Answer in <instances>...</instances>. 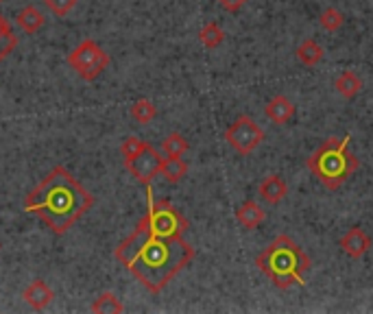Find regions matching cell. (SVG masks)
<instances>
[{
  "instance_id": "1",
  "label": "cell",
  "mask_w": 373,
  "mask_h": 314,
  "mask_svg": "<svg viewBox=\"0 0 373 314\" xmlns=\"http://www.w3.org/2000/svg\"><path fill=\"white\" fill-rule=\"evenodd\" d=\"M188 221L166 199L155 201L151 183L146 186V214L124 238L114 257L148 293H162L177 273L194 260L192 245L184 238Z\"/></svg>"
},
{
  "instance_id": "2",
  "label": "cell",
  "mask_w": 373,
  "mask_h": 314,
  "mask_svg": "<svg viewBox=\"0 0 373 314\" xmlns=\"http://www.w3.org/2000/svg\"><path fill=\"white\" fill-rule=\"evenodd\" d=\"M92 205L94 197L64 166L53 168L24 199V209L40 216L55 236H64Z\"/></svg>"
},
{
  "instance_id": "3",
  "label": "cell",
  "mask_w": 373,
  "mask_h": 314,
  "mask_svg": "<svg viewBox=\"0 0 373 314\" xmlns=\"http://www.w3.org/2000/svg\"><path fill=\"white\" fill-rule=\"evenodd\" d=\"M256 264L273 286L286 291L290 286L304 284V275L310 269V257L290 236L282 233L256 257Z\"/></svg>"
},
{
  "instance_id": "4",
  "label": "cell",
  "mask_w": 373,
  "mask_h": 314,
  "mask_svg": "<svg viewBox=\"0 0 373 314\" xmlns=\"http://www.w3.org/2000/svg\"><path fill=\"white\" fill-rule=\"evenodd\" d=\"M350 136L323 140V144L306 160V166L316 177V181L323 183V188L338 190L358 170L360 162L350 151Z\"/></svg>"
},
{
  "instance_id": "5",
  "label": "cell",
  "mask_w": 373,
  "mask_h": 314,
  "mask_svg": "<svg viewBox=\"0 0 373 314\" xmlns=\"http://www.w3.org/2000/svg\"><path fill=\"white\" fill-rule=\"evenodd\" d=\"M68 66L79 72L83 81H94L109 66V55L94 40H83L68 55Z\"/></svg>"
},
{
  "instance_id": "6",
  "label": "cell",
  "mask_w": 373,
  "mask_h": 314,
  "mask_svg": "<svg viewBox=\"0 0 373 314\" xmlns=\"http://www.w3.org/2000/svg\"><path fill=\"white\" fill-rule=\"evenodd\" d=\"M225 140L227 144L240 153V155H249L254 153L262 142H264V131L260 129V124L249 118V116H238L225 131Z\"/></svg>"
},
{
  "instance_id": "7",
  "label": "cell",
  "mask_w": 373,
  "mask_h": 314,
  "mask_svg": "<svg viewBox=\"0 0 373 314\" xmlns=\"http://www.w3.org/2000/svg\"><path fill=\"white\" fill-rule=\"evenodd\" d=\"M162 162H164V157L160 155V151L146 142V146L134 157V160L127 162V168L136 177V181L148 186V183H151V179L160 175Z\"/></svg>"
},
{
  "instance_id": "8",
  "label": "cell",
  "mask_w": 373,
  "mask_h": 314,
  "mask_svg": "<svg viewBox=\"0 0 373 314\" xmlns=\"http://www.w3.org/2000/svg\"><path fill=\"white\" fill-rule=\"evenodd\" d=\"M338 245L347 255L358 260L371 249V236L362 227H352V229H347V233L338 240Z\"/></svg>"
},
{
  "instance_id": "9",
  "label": "cell",
  "mask_w": 373,
  "mask_h": 314,
  "mask_svg": "<svg viewBox=\"0 0 373 314\" xmlns=\"http://www.w3.org/2000/svg\"><path fill=\"white\" fill-rule=\"evenodd\" d=\"M22 299L27 301L33 310H44L48 303L55 299V293H53V288L48 286L44 279H33L22 291Z\"/></svg>"
},
{
  "instance_id": "10",
  "label": "cell",
  "mask_w": 373,
  "mask_h": 314,
  "mask_svg": "<svg viewBox=\"0 0 373 314\" xmlns=\"http://www.w3.org/2000/svg\"><path fill=\"white\" fill-rule=\"evenodd\" d=\"M264 114L271 122H276V124H286L288 120L295 118L297 114V107L292 105V100H288L286 96H273L268 103H266V107H264Z\"/></svg>"
},
{
  "instance_id": "11",
  "label": "cell",
  "mask_w": 373,
  "mask_h": 314,
  "mask_svg": "<svg viewBox=\"0 0 373 314\" xmlns=\"http://www.w3.org/2000/svg\"><path fill=\"white\" fill-rule=\"evenodd\" d=\"M258 194H260V199L264 203L278 205L288 194V186H286V181L280 175H268V177L262 179L260 188H258Z\"/></svg>"
},
{
  "instance_id": "12",
  "label": "cell",
  "mask_w": 373,
  "mask_h": 314,
  "mask_svg": "<svg viewBox=\"0 0 373 314\" xmlns=\"http://www.w3.org/2000/svg\"><path fill=\"white\" fill-rule=\"evenodd\" d=\"M266 212L256 203V201H244L238 209H236V221L244 227V229H256L264 223Z\"/></svg>"
},
{
  "instance_id": "13",
  "label": "cell",
  "mask_w": 373,
  "mask_h": 314,
  "mask_svg": "<svg viewBox=\"0 0 373 314\" xmlns=\"http://www.w3.org/2000/svg\"><path fill=\"white\" fill-rule=\"evenodd\" d=\"M46 24V18H44V13L37 9V7H33V5H29V7H24L20 13H18V26L24 31V33H29V35H33V33H37L42 26Z\"/></svg>"
},
{
  "instance_id": "14",
  "label": "cell",
  "mask_w": 373,
  "mask_h": 314,
  "mask_svg": "<svg viewBox=\"0 0 373 314\" xmlns=\"http://www.w3.org/2000/svg\"><path fill=\"white\" fill-rule=\"evenodd\" d=\"M334 88L336 92L343 96V98H354L358 96V92L362 90V81H360V76L352 70H345L336 81H334Z\"/></svg>"
},
{
  "instance_id": "15",
  "label": "cell",
  "mask_w": 373,
  "mask_h": 314,
  "mask_svg": "<svg viewBox=\"0 0 373 314\" xmlns=\"http://www.w3.org/2000/svg\"><path fill=\"white\" fill-rule=\"evenodd\" d=\"M295 55H297V59H300L304 66L312 68V66H316L323 59V48L314 40H304L300 46H297Z\"/></svg>"
},
{
  "instance_id": "16",
  "label": "cell",
  "mask_w": 373,
  "mask_h": 314,
  "mask_svg": "<svg viewBox=\"0 0 373 314\" xmlns=\"http://www.w3.org/2000/svg\"><path fill=\"white\" fill-rule=\"evenodd\" d=\"M188 173V164L182 160V157H168V160L162 162L160 175L168 181V183H179Z\"/></svg>"
},
{
  "instance_id": "17",
  "label": "cell",
  "mask_w": 373,
  "mask_h": 314,
  "mask_svg": "<svg viewBox=\"0 0 373 314\" xmlns=\"http://www.w3.org/2000/svg\"><path fill=\"white\" fill-rule=\"evenodd\" d=\"M16 46H18V37L13 35L11 26H9V22H7V18L0 16V62L7 59V57L11 55V52H13Z\"/></svg>"
},
{
  "instance_id": "18",
  "label": "cell",
  "mask_w": 373,
  "mask_h": 314,
  "mask_svg": "<svg viewBox=\"0 0 373 314\" xmlns=\"http://www.w3.org/2000/svg\"><path fill=\"white\" fill-rule=\"evenodd\" d=\"M124 310V306L120 303V299L114 293H103L98 295V299H94L92 303V312L94 314H120Z\"/></svg>"
},
{
  "instance_id": "19",
  "label": "cell",
  "mask_w": 373,
  "mask_h": 314,
  "mask_svg": "<svg viewBox=\"0 0 373 314\" xmlns=\"http://www.w3.org/2000/svg\"><path fill=\"white\" fill-rule=\"evenodd\" d=\"M225 40V31L220 29L216 22H208L201 31H199V42H201L206 48H218Z\"/></svg>"
},
{
  "instance_id": "20",
  "label": "cell",
  "mask_w": 373,
  "mask_h": 314,
  "mask_svg": "<svg viewBox=\"0 0 373 314\" xmlns=\"http://www.w3.org/2000/svg\"><path fill=\"white\" fill-rule=\"evenodd\" d=\"M155 116H158V110L148 98H140L131 105V118L140 124H148Z\"/></svg>"
},
{
  "instance_id": "21",
  "label": "cell",
  "mask_w": 373,
  "mask_h": 314,
  "mask_svg": "<svg viewBox=\"0 0 373 314\" xmlns=\"http://www.w3.org/2000/svg\"><path fill=\"white\" fill-rule=\"evenodd\" d=\"M162 149H164V153L168 157H184V153L190 149V144H188V140L182 134H177V131H175V134H170V136L164 138Z\"/></svg>"
},
{
  "instance_id": "22",
  "label": "cell",
  "mask_w": 373,
  "mask_h": 314,
  "mask_svg": "<svg viewBox=\"0 0 373 314\" xmlns=\"http://www.w3.org/2000/svg\"><path fill=\"white\" fill-rule=\"evenodd\" d=\"M319 24H321V29H326V31L334 33V31H338L341 26L345 24V16H343L338 9L328 7V9H323V11L319 13Z\"/></svg>"
},
{
  "instance_id": "23",
  "label": "cell",
  "mask_w": 373,
  "mask_h": 314,
  "mask_svg": "<svg viewBox=\"0 0 373 314\" xmlns=\"http://www.w3.org/2000/svg\"><path fill=\"white\" fill-rule=\"evenodd\" d=\"M144 146H146V142H144V140H140V138H136V136L124 138V140H122V144H120V153H122V157H124V164L131 162L134 157H136V155H138Z\"/></svg>"
},
{
  "instance_id": "24",
  "label": "cell",
  "mask_w": 373,
  "mask_h": 314,
  "mask_svg": "<svg viewBox=\"0 0 373 314\" xmlns=\"http://www.w3.org/2000/svg\"><path fill=\"white\" fill-rule=\"evenodd\" d=\"M44 5L48 11H53L55 16L64 18L68 16L74 7H77V0H44Z\"/></svg>"
},
{
  "instance_id": "25",
  "label": "cell",
  "mask_w": 373,
  "mask_h": 314,
  "mask_svg": "<svg viewBox=\"0 0 373 314\" xmlns=\"http://www.w3.org/2000/svg\"><path fill=\"white\" fill-rule=\"evenodd\" d=\"M216 3L225 9V11H230V13H236V11H240L249 0H216Z\"/></svg>"
},
{
  "instance_id": "26",
  "label": "cell",
  "mask_w": 373,
  "mask_h": 314,
  "mask_svg": "<svg viewBox=\"0 0 373 314\" xmlns=\"http://www.w3.org/2000/svg\"><path fill=\"white\" fill-rule=\"evenodd\" d=\"M0 247H3V245H0Z\"/></svg>"
}]
</instances>
